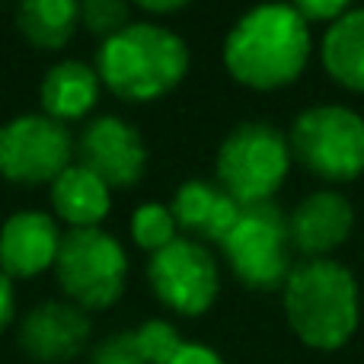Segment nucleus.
Segmentation results:
<instances>
[{
	"instance_id": "obj_1",
	"label": "nucleus",
	"mask_w": 364,
	"mask_h": 364,
	"mask_svg": "<svg viewBox=\"0 0 364 364\" xmlns=\"http://www.w3.org/2000/svg\"><path fill=\"white\" fill-rule=\"evenodd\" d=\"M310 61V23L291 4H259L224 38V68L250 90H282Z\"/></svg>"
},
{
	"instance_id": "obj_2",
	"label": "nucleus",
	"mask_w": 364,
	"mask_h": 364,
	"mask_svg": "<svg viewBox=\"0 0 364 364\" xmlns=\"http://www.w3.org/2000/svg\"><path fill=\"white\" fill-rule=\"evenodd\" d=\"M96 74L125 102H154L179 87L188 74V45L166 26L128 23L100 45Z\"/></svg>"
},
{
	"instance_id": "obj_3",
	"label": "nucleus",
	"mask_w": 364,
	"mask_h": 364,
	"mask_svg": "<svg viewBox=\"0 0 364 364\" xmlns=\"http://www.w3.org/2000/svg\"><path fill=\"white\" fill-rule=\"evenodd\" d=\"M284 316L307 348L336 352L358 329V282L342 262L310 259L284 282Z\"/></svg>"
},
{
	"instance_id": "obj_4",
	"label": "nucleus",
	"mask_w": 364,
	"mask_h": 364,
	"mask_svg": "<svg viewBox=\"0 0 364 364\" xmlns=\"http://www.w3.org/2000/svg\"><path fill=\"white\" fill-rule=\"evenodd\" d=\"M291 170L288 138L269 122H243L218 151V186L243 205L272 201Z\"/></svg>"
},
{
	"instance_id": "obj_5",
	"label": "nucleus",
	"mask_w": 364,
	"mask_h": 364,
	"mask_svg": "<svg viewBox=\"0 0 364 364\" xmlns=\"http://www.w3.org/2000/svg\"><path fill=\"white\" fill-rule=\"evenodd\" d=\"M227 265L233 275L252 291H275L284 288L291 275V233L288 214L275 201L243 205L220 240Z\"/></svg>"
},
{
	"instance_id": "obj_6",
	"label": "nucleus",
	"mask_w": 364,
	"mask_h": 364,
	"mask_svg": "<svg viewBox=\"0 0 364 364\" xmlns=\"http://www.w3.org/2000/svg\"><path fill=\"white\" fill-rule=\"evenodd\" d=\"M288 147L304 170L326 182L364 173V119L348 106H314L294 119Z\"/></svg>"
},
{
	"instance_id": "obj_7",
	"label": "nucleus",
	"mask_w": 364,
	"mask_h": 364,
	"mask_svg": "<svg viewBox=\"0 0 364 364\" xmlns=\"http://www.w3.org/2000/svg\"><path fill=\"white\" fill-rule=\"evenodd\" d=\"M55 269L64 294L80 310H106L125 294L128 256L119 240L100 227H74L61 237Z\"/></svg>"
},
{
	"instance_id": "obj_8",
	"label": "nucleus",
	"mask_w": 364,
	"mask_h": 364,
	"mask_svg": "<svg viewBox=\"0 0 364 364\" xmlns=\"http://www.w3.org/2000/svg\"><path fill=\"white\" fill-rule=\"evenodd\" d=\"M74 138L48 115H16L0 128V176L16 186L55 182L70 166Z\"/></svg>"
},
{
	"instance_id": "obj_9",
	"label": "nucleus",
	"mask_w": 364,
	"mask_h": 364,
	"mask_svg": "<svg viewBox=\"0 0 364 364\" xmlns=\"http://www.w3.org/2000/svg\"><path fill=\"white\" fill-rule=\"evenodd\" d=\"M147 282L164 307L179 316H201L214 307L220 275L214 256L195 240L176 237L170 246L151 252Z\"/></svg>"
},
{
	"instance_id": "obj_10",
	"label": "nucleus",
	"mask_w": 364,
	"mask_h": 364,
	"mask_svg": "<svg viewBox=\"0 0 364 364\" xmlns=\"http://www.w3.org/2000/svg\"><path fill=\"white\" fill-rule=\"evenodd\" d=\"M80 166L100 176L109 188L138 186L147 170V144L138 128L122 122L119 115H100L80 134Z\"/></svg>"
},
{
	"instance_id": "obj_11",
	"label": "nucleus",
	"mask_w": 364,
	"mask_h": 364,
	"mask_svg": "<svg viewBox=\"0 0 364 364\" xmlns=\"http://www.w3.org/2000/svg\"><path fill=\"white\" fill-rule=\"evenodd\" d=\"M93 323L77 304L45 301L19 323V348L38 364H68L87 348Z\"/></svg>"
},
{
	"instance_id": "obj_12",
	"label": "nucleus",
	"mask_w": 364,
	"mask_h": 364,
	"mask_svg": "<svg viewBox=\"0 0 364 364\" xmlns=\"http://www.w3.org/2000/svg\"><path fill=\"white\" fill-rule=\"evenodd\" d=\"M61 250V233L51 214L19 211L0 230V272L6 278H36L48 272Z\"/></svg>"
},
{
	"instance_id": "obj_13",
	"label": "nucleus",
	"mask_w": 364,
	"mask_h": 364,
	"mask_svg": "<svg viewBox=\"0 0 364 364\" xmlns=\"http://www.w3.org/2000/svg\"><path fill=\"white\" fill-rule=\"evenodd\" d=\"M355 211L346 195L314 192L288 214L291 246L310 259H326L352 233Z\"/></svg>"
},
{
	"instance_id": "obj_14",
	"label": "nucleus",
	"mask_w": 364,
	"mask_h": 364,
	"mask_svg": "<svg viewBox=\"0 0 364 364\" xmlns=\"http://www.w3.org/2000/svg\"><path fill=\"white\" fill-rule=\"evenodd\" d=\"M170 214L176 220V227H182L186 233H192L198 240L220 243L227 237V230L233 227V220H237L240 205L220 186H214V182L188 179L173 195Z\"/></svg>"
},
{
	"instance_id": "obj_15",
	"label": "nucleus",
	"mask_w": 364,
	"mask_h": 364,
	"mask_svg": "<svg viewBox=\"0 0 364 364\" xmlns=\"http://www.w3.org/2000/svg\"><path fill=\"white\" fill-rule=\"evenodd\" d=\"M42 109L55 122H80L100 100V74L83 61H58L42 80Z\"/></svg>"
},
{
	"instance_id": "obj_16",
	"label": "nucleus",
	"mask_w": 364,
	"mask_h": 364,
	"mask_svg": "<svg viewBox=\"0 0 364 364\" xmlns=\"http://www.w3.org/2000/svg\"><path fill=\"white\" fill-rule=\"evenodd\" d=\"M51 205L61 220L74 227H96L112 208L109 186L80 164H70L55 182H51Z\"/></svg>"
},
{
	"instance_id": "obj_17",
	"label": "nucleus",
	"mask_w": 364,
	"mask_h": 364,
	"mask_svg": "<svg viewBox=\"0 0 364 364\" xmlns=\"http://www.w3.org/2000/svg\"><path fill=\"white\" fill-rule=\"evenodd\" d=\"M80 26V0H19L16 29L32 48L58 51Z\"/></svg>"
},
{
	"instance_id": "obj_18",
	"label": "nucleus",
	"mask_w": 364,
	"mask_h": 364,
	"mask_svg": "<svg viewBox=\"0 0 364 364\" xmlns=\"http://www.w3.org/2000/svg\"><path fill=\"white\" fill-rule=\"evenodd\" d=\"M323 68L339 87L364 93V6L348 10L326 29Z\"/></svg>"
},
{
	"instance_id": "obj_19",
	"label": "nucleus",
	"mask_w": 364,
	"mask_h": 364,
	"mask_svg": "<svg viewBox=\"0 0 364 364\" xmlns=\"http://www.w3.org/2000/svg\"><path fill=\"white\" fill-rule=\"evenodd\" d=\"M132 237L141 250L157 252L176 240V220L164 205H141L132 214Z\"/></svg>"
},
{
	"instance_id": "obj_20",
	"label": "nucleus",
	"mask_w": 364,
	"mask_h": 364,
	"mask_svg": "<svg viewBox=\"0 0 364 364\" xmlns=\"http://www.w3.org/2000/svg\"><path fill=\"white\" fill-rule=\"evenodd\" d=\"M80 19L106 42L128 26V0H80Z\"/></svg>"
},
{
	"instance_id": "obj_21",
	"label": "nucleus",
	"mask_w": 364,
	"mask_h": 364,
	"mask_svg": "<svg viewBox=\"0 0 364 364\" xmlns=\"http://www.w3.org/2000/svg\"><path fill=\"white\" fill-rule=\"evenodd\" d=\"M90 364H151V358L141 348L138 333L128 329V333H112L102 342H96Z\"/></svg>"
},
{
	"instance_id": "obj_22",
	"label": "nucleus",
	"mask_w": 364,
	"mask_h": 364,
	"mask_svg": "<svg viewBox=\"0 0 364 364\" xmlns=\"http://www.w3.org/2000/svg\"><path fill=\"white\" fill-rule=\"evenodd\" d=\"M134 333H138L141 348L147 352L151 364H164L182 346V342H186L176 333V326H173V323H166V320H147V323H141Z\"/></svg>"
},
{
	"instance_id": "obj_23",
	"label": "nucleus",
	"mask_w": 364,
	"mask_h": 364,
	"mask_svg": "<svg viewBox=\"0 0 364 364\" xmlns=\"http://www.w3.org/2000/svg\"><path fill=\"white\" fill-rule=\"evenodd\" d=\"M348 4L352 0H291V6L307 23H336L339 16L348 13Z\"/></svg>"
},
{
	"instance_id": "obj_24",
	"label": "nucleus",
	"mask_w": 364,
	"mask_h": 364,
	"mask_svg": "<svg viewBox=\"0 0 364 364\" xmlns=\"http://www.w3.org/2000/svg\"><path fill=\"white\" fill-rule=\"evenodd\" d=\"M164 364H224V358H220L214 348H208V346H198V342H182V346Z\"/></svg>"
},
{
	"instance_id": "obj_25",
	"label": "nucleus",
	"mask_w": 364,
	"mask_h": 364,
	"mask_svg": "<svg viewBox=\"0 0 364 364\" xmlns=\"http://www.w3.org/2000/svg\"><path fill=\"white\" fill-rule=\"evenodd\" d=\"M13 307H16V301H13V284H10V278L0 272V333L10 326Z\"/></svg>"
},
{
	"instance_id": "obj_26",
	"label": "nucleus",
	"mask_w": 364,
	"mask_h": 364,
	"mask_svg": "<svg viewBox=\"0 0 364 364\" xmlns=\"http://www.w3.org/2000/svg\"><path fill=\"white\" fill-rule=\"evenodd\" d=\"M134 4L147 13H176L182 6L192 4V0H134Z\"/></svg>"
}]
</instances>
